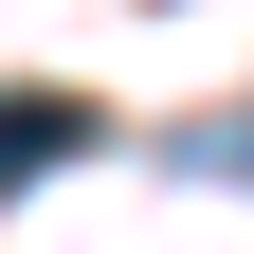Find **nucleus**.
<instances>
[{
	"label": "nucleus",
	"instance_id": "nucleus-1",
	"mask_svg": "<svg viewBox=\"0 0 254 254\" xmlns=\"http://www.w3.org/2000/svg\"><path fill=\"white\" fill-rule=\"evenodd\" d=\"M91 145V91H0V200H18V182H55Z\"/></svg>",
	"mask_w": 254,
	"mask_h": 254
}]
</instances>
